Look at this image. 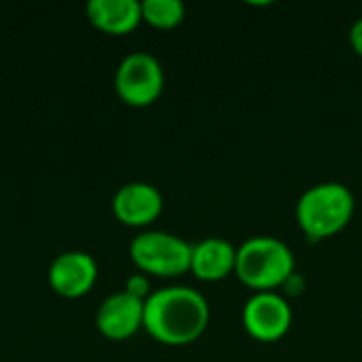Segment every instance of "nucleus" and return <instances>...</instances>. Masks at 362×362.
I'll return each mask as SVG.
<instances>
[{
	"mask_svg": "<svg viewBox=\"0 0 362 362\" xmlns=\"http://www.w3.org/2000/svg\"><path fill=\"white\" fill-rule=\"evenodd\" d=\"M210 325L208 299L191 286H165L144 301V331L161 346L195 344Z\"/></svg>",
	"mask_w": 362,
	"mask_h": 362,
	"instance_id": "1",
	"label": "nucleus"
},
{
	"mask_svg": "<svg viewBox=\"0 0 362 362\" xmlns=\"http://www.w3.org/2000/svg\"><path fill=\"white\" fill-rule=\"evenodd\" d=\"M297 261L286 242L274 235H255L238 246L235 278L252 293H274L295 274Z\"/></svg>",
	"mask_w": 362,
	"mask_h": 362,
	"instance_id": "3",
	"label": "nucleus"
},
{
	"mask_svg": "<svg viewBox=\"0 0 362 362\" xmlns=\"http://www.w3.org/2000/svg\"><path fill=\"white\" fill-rule=\"evenodd\" d=\"M165 87V74L161 62L146 53L134 51L125 55L115 72L117 95L134 108H146L155 104Z\"/></svg>",
	"mask_w": 362,
	"mask_h": 362,
	"instance_id": "5",
	"label": "nucleus"
},
{
	"mask_svg": "<svg viewBox=\"0 0 362 362\" xmlns=\"http://www.w3.org/2000/svg\"><path fill=\"white\" fill-rule=\"evenodd\" d=\"M193 244L168 231H142L129 244V259L148 278H180L191 272Z\"/></svg>",
	"mask_w": 362,
	"mask_h": 362,
	"instance_id": "4",
	"label": "nucleus"
},
{
	"mask_svg": "<svg viewBox=\"0 0 362 362\" xmlns=\"http://www.w3.org/2000/svg\"><path fill=\"white\" fill-rule=\"evenodd\" d=\"M142 21L157 30H174L185 21L187 6L180 0H144Z\"/></svg>",
	"mask_w": 362,
	"mask_h": 362,
	"instance_id": "12",
	"label": "nucleus"
},
{
	"mask_svg": "<svg viewBox=\"0 0 362 362\" xmlns=\"http://www.w3.org/2000/svg\"><path fill=\"white\" fill-rule=\"evenodd\" d=\"M282 288L286 291V295H295V297H297V295H301V293H303V288H305V280L295 272V274L284 282V286H282Z\"/></svg>",
	"mask_w": 362,
	"mask_h": 362,
	"instance_id": "15",
	"label": "nucleus"
},
{
	"mask_svg": "<svg viewBox=\"0 0 362 362\" xmlns=\"http://www.w3.org/2000/svg\"><path fill=\"white\" fill-rule=\"evenodd\" d=\"M238 248L223 238H206L193 244L191 274L202 282H221L235 274Z\"/></svg>",
	"mask_w": 362,
	"mask_h": 362,
	"instance_id": "10",
	"label": "nucleus"
},
{
	"mask_svg": "<svg viewBox=\"0 0 362 362\" xmlns=\"http://www.w3.org/2000/svg\"><path fill=\"white\" fill-rule=\"evenodd\" d=\"M350 45H352V51L362 57V17L356 19L350 28Z\"/></svg>",
	"mask_w": 362,
	"mask_h": 362,
	"instance_id": "14",
	"label": "nucleus"
},
{
	"mask_svg": "<svg viewBox=\"0 0 362 362\" xmlns=\"http://www.w3.org/2000/svg\"><path fill=\"white\" fill-rule=\"evenodd\" d=\"M87 17L100 32L123 36L142 23V4L138 0H91Z\"/></svg>",
	"mask_w": 362,
	"mask_h": 362,
	"instance_id": "11",
	"label": "nucleus"
},
{
	"mask_svg": "<svg viewBox=\"0 0 362 362\" xmlns=\"http://www.w3.org/2000/svg\"><path fill=\"white\" fill-rule=\"evenodd\" d=\"M244 331L259 344H276L284 339L293 327V308L284 295L252 293L242 310Z\"/></svg>",
	"mask_w": 362,
	"mask_h": 362,
	"instance_id": "6",
	"label": "nucleus"
},
{
	"mask_svg": "<svg viewBox=\"0 0 362 362\" xmlns=\"http://www.w3.org/2000/svg\"><path fill=\"white\" fill-rule=\"evenodd\" d=\"M356 212V199L344 182H318L301 193L295 218L310 242H325L341 233Z\"/></svg>",
	"mask_w": 362,
	"mask_h": 362,
	"instance_id": "2",
	"label": "nucleus"
},
{
	"mask_svg": "<svg viewBox=\"0 0 362 362\" xmlns=\"http://www.w3.org/2000/svg\"><path fill=\"white\" fill-rule=\"evenodd\" d=\"M98 331L110 341H125L144 327V301L125 291L104 299L95 316Z\"/></svg>",
	"mask_w": 362,
	"mask_h": 362,
	"instance_id": "9",
	"label": "nucleus"
},
{
	"mask_svg": "<svg viewBox=\"0 0 362 362\" xmlns=\"http://www.w3.org/2000/svg\"><path fill=\"white\" fill-rule=\"evenodd\" d=\"M163 212V195L148 182H127L112 197V214L125 227H148Z\"/></svg>",
	"mask_w": 362,
	"mask_h": 362,
	"instance_id": "7",
	"label": "nucleus"
},
{
	"mask_svg": "<svg viewBox=\"0 0 362 362\" xmlns=\"http://www.w3.org/2000/svg\"><path fill=\"white\" fill-rule=\"evenodd\" d=\"M98 280V263L91 255L81 250L62 252L49 267L51 288L66 299H78L87 295Z\"/></svg>",
	"mask_w": 362,
	"mask_h": 362,
	"instance_id": "8",
	"label": "nucleus"
},
{
	"mask_svg": "<svg viewBox=\"0 0 362 362\" xmlns=\"http://www.w3.org/2000/svg\"><path fill=\"white\" fill-rule=\"evenodd\" d=\"M127 295H132V297H136V299H140V301H146L151 295H153V291H151V280H148V276L146 274H132L127 280H125V288H123Z\"/></svg>",
	"mask_w": 362,
	"mask_h": 362,
	"instance_id": "13",
	"label": "nucleus"
}]
</instances>
